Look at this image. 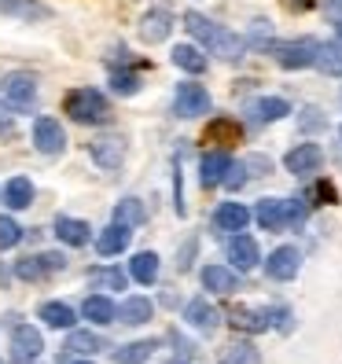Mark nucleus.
<instances>
[{
  "label": "nucleus",
  "mask_w": 342,
  "mask_h": 364,
  "mask_svg": "<svg viewBox=\"0 0 342 364\" xmlns=\"http://www.w3.org/2000/svg\"><path fill=\"white\" fill-rule=\"evenodd\" d=\"M67 350H74V353H81V357H96V353L107 350V338L96 335V331H70Z\"/></svg>",
  "instance_id": "nucleus-28"
},
{
  "label": "nucleus",
  "mask_w": 342,
  "mask_h": 364,
  "mask_svg": "<svg viewBox=\"0 0 342 364\" xmlns=\"http://www.w3.org/2000/svg\"><path fill=\"white\" fill-rule=\"evenodd\" d=\"M218 364H258V350H254L250 342H232Z\"/></svg>",
  "instance_id": "nucleus-35"
},
{
  "label": "nucleus",
  "mask_w": 342,
  "mask_h": 364,
  "mask_svg": "<svg viewBox=\"0 0 342 364\" xmlns=\"http://www.w3.org/2000/svg\"><path fill=\"white\" fill-rule=\"evenodd\" d=\"M111 92H114V96H137V92H140V77H137V74H125V70H122V74L114 70V74H111Z\"/></svg>",
  "instance_id": "nucleus-36"
},
{
  "label": "nucleus",
  "mask_w": 342,
  "mask_h": 364,
  "mask_svg": "<svg viewBox=\"0 0 342 364\" xmlns=\"http://www.w3.org/2000/svg\"><path fill=\"white\" fill-rule=\"evenodd\" d=\"M18 240H23V228H18L11 218H0V250H11Z\"/></svg>",
  "instance_id": "nucleus-37"
},
{
  "label": "nucleus",
  "mask_w": 342,
  "mask_h": 364,
  "mask_svg": "<svg viewBox=\"0 0 342 364\" xmlns=\"http://www.w3.org/2000/svg\"><path fill=\"white\" fill-rule=\"evenodd\" d=\"M41 258V269H45V276H52V272H63L67 269V258L63 254H55V250H48V254H37Z\"/></svg>",
  "instance_id": "nucleus-41"
},
{
  "label": "nucleus",
  "mask_w": 342,
  "mask_h": 364,
  "mask_svg": "<svg viewBox=\"0 0 342 364\" xmlns=\"http://www.w3.org/2000/svg\"><path fill=\"white\" fill-rule=\"evenodd\" d=\"M89 284L100 287V291H125L129 276H125L122 269H114V265H96V269H89Z\"/></svg>",
  "instance_id": "nucleus-27"
},
{
  "label": "nucleus",
  "mask_w": 342,
  "mask_h": 364,
  "mask_svg": "<svg viewBox=\"0 0 342 364\" xmlns=\"http://www.w3.org/2000/svg\"><path fill=\"white\" fill-rule=\"evenodd\" d=\"M206 140L210 144H221V147H232V144H240L243 140V125L236 122V118H213V122H206Z\"/></svg>",
  "instance_id": "nucleus-18"
},
{
  "label": "nucleus",
  "mask_w": 342,
  "mask_h": 364,
  "mask_svg": "<svg viewBox=\"0 0 342 364\" xmlns=\"http://www.w3.org/2000/svg\"><path fill=\"white\" fill-rule=\"evenodd\" d=\"M133 225H122V221H111L100 235H96V250L103 254V258H114V254H122L125 247H129V240H133V232H129Z\"/></svg>",
  "instance_id": "nucleus-15"
},
{
  "label": "nucleus",
  "mask_w": 342,
  "mask_h": 364,
  "mask_svg": "<svg viewBox=\"0 0 342 364\" xmlns=\"http://www.w3.org/2000/svg\"><path fill=\"white\" fill-rule=\"evenodd\" d=\"M203 287L213 291V294H232L240 287V276H236V269H228V265H206L203 269Z\"/></svg>",
  "instance_id": "nucleus-19"
},
{
  "label": "nucleus",
  "mask_w": 342,
  "mask_h": 364,
  "mask_svg": "<svg viewBox=\"0 0 342 364\" xmlns=\"http://www.w3.org/2000/svg\"><path fill=\"white\" fill-rule=\"evenodd\" d=\"M0 364H4V360H0Z\"/></svg>",
  "instance_id": "nucleus-50"
},
{
  "label": "nucleus",
  "mask_w": 342,
  "mask_h": 364,
  "mask_svg": "<svg viewBox=\"0 0 342 364\" xmlns=\"http://www.w3.org/2000/svg\"><path fill=\"white\" fill-rule=\"evenodd\" d=\"M276 63H280L284 70H306V67H316V55H320V41L313 37H298V41H272L265 45Z\"/></svg>",
  "instance_id": "nucleus-2"
},
{
  "label": "nucleus",
  "mask_w": 342,
  "mask_h": 364,
  "mask_svg": "<svg viewBox=\"0 0 342 364\" xmlns=\"http://www.w3.org/2000/svg\"><path fill=\"white\" fill-rule=\"evenodd\" d=\"M155 346H159L155 338H140V342H129V346H118L114 364H147V357L155 353Z\"/></svg>",
  "instance_id": "nucleus-29"
},
{
  "label": "nucleus",
  "mask_w": 342,
  "mask_h": 364,
  "mask_svg": "<svg viewBox=\"0 0 342 364\" xmlns=\"http://www.w3.org/2000/svg\"><path fill=\"white\" fill-rule=\"evenodd\" d=\"M137 33H140V41H144V45H162V41H166L169 33H173V15H169V11H162V8L147 11V15L140 18Z\"/></svg>",
  "instance_id": "nucleus-12"
},
{
  "label": "nucleus",
  "mask_w": 342,
  "mask_h": 364,
  "mask_svg": "<svg viewBox=\"0 0 342 364\" xmlns=\"http://www.w3.org/2000/svg\"><path fill=\"white\" fill-rule=\"evenodd\" d=\"M191 254H196V240H188V247L181 250V262H177V269H181V272L191 265Z\"/></svg>",
  "instance_id": "nucleus-44"
},
{
  "label": "nucleus",
  "mask_w": 342,
  "mask_h": 364,
  "mask_svg": "<svg viewBox=\"0 0 342 364\" xmlns=\"http://www.w3.org/2000/svg\"><path fill=\"white\" fill-rule=\"evenodd\" d=\"M173 111L181 118H199L210 111V92L196 81H181L177 85V96H173Z\"/></svg>",
  "instance_id": "nucleus-7"
},
{
  "label": "nucleus",
  "mask_w": 342,
  "mask_h": 364,
  "mask_svg": "<svg viewBox=\"0 0 342 364\" xmlns=\"http://www.w3.org/2000/svg\"><path fill=\"white\" fill-rule=\"evenodd\" d=\"M4 203H8L11 210H26V206L33 203V184H30V177H11V181L4 184Z\"/></svg>",
  "instance_id": "nucleus-30"
},
{
  "label": "nucleus",
  "mask_w": 342,
  "mask_h": 364,
  "mask_svg": "<svg viewBox=\"0 0 342 364\" xmlns=\"http://www.w3.org/2000/svg\"><path fill=\"white\" fill-rule=\"evenodd\" d=\"M33 144H37L41 155H63V151H67V133H63L59 118L41 114L33 122Z\"/></svg>",
  "instance_id": "nucleus-6"
},
{
  "label": "nucleus",
  "mask_w": 342,
  "mask_h": 364,
  "mask_svg": "<svg viewBox=\"0 0 342 364\" xmlns=\"http://www.w3.org/2000/svg\"><path fill=\"white\" fill-rule=\"evenodd\" d=\"M302 125H306V129H320V125H324V118H320V111H306Z\"/></svg>",
  "instance_id": "nucleus-45"
},
{
  "label": "nucleus",
  "mask_w": 342,
  "mask_h": 364,
  "mask_svg": "<svg viewBox=\"0 0 342 364\" xmlns=\"http://www.w3.org/2000/svg\"><path fill=\"white\" fill-rule=\"evenodd\" d=\"M254 218H258V225L265 232H276L287 225V199H262L258 210H254Z\"/></svg>",
  "instance_id": "nucleus-21"
},
{
  "label": "nucleus",
  "mask_w": 342,
  "mask_h": 364,
  "mask_svg": "<svg viewBox=\"0 0 342 364\" xmlns=\"http://www.w3.org/2000/svg\"><path fill=\"white\" fill-rule=\"evenodd\" d=\"M184 320H188V324L196 328V331L213 335V331H218V324H221V313L213 309L206 298H191V302L184 306Z\"/></svg>",
  "instance_id": "nucleus-14"
},
{
  "label": "nucleus",
  "mask_w": 342,
  "mask_h": 364,
  "mask_svg": "<svg viewBox=\"0 0 342 364\" xmlns=\"http://www.w3.org/2000/svg\"><path fill=\"white\" fill-rule=\"evenodd\" d=\"M313 199H320V203H338V191H335V184H331V181H316Z\"/></svg>",
  "instance_id": "nucleus-43"
},
{
  "label": "nucleus",
  "mask_w": 342,
  "mask_h": 364,
  "mask_svg": "<svg viewBox=\"0 0 342 364\" xmlns=\"http://www.w3.org/2000/svg\"><path fill=\"white\" fill-rule=\"evenodd\" d=\"M0 11L11 18H23V23H45V18H52V8L41 4V0H0Z\"/></svg>",
  "instance_id": "nucleus-16"
},
{
  "label": "nucleus",
  "mask_w": 342,
  "mask_h": 364,
  "mask_svg": "<svg viewBox=\"0 0 342 364\" xmlns=\"http://www.w3.org/2000/svg\"><path fill=\"white\" fill-rule=\"evenodd\" d=\"M184 30L196 37L203 48H210L213 55H221L225 63H240L243 52H247V41L243 37H236L232 30H225L218 23H210V18L199 15V11H184Z\"/></svg>",
  "instance_id": "nucleus-1"
},
{
  "label": "nucleus",
  "mask_w": 342,
  "mask_h": 364,
  "mask_svg": "<svg viewBox=\"0 0 342 364\" xmlns=\"http://www.w3.org/2000/svg\"><path fill=\"white\" fill-rule=\"evenodd\" d=\"M0 96L11 103V111L23 114L37 103V81L30 74H23V70H15V74H8L4 81H0Z\"/></svg>",
  "instance_id": "nucleus-4"
},
{
  "label": "nucleus",
  "mask_w": 342,
  "mask_h": 364,
  "mask_svg": "<svg viewBox=\"0 0 342 364\" xmlns=\"http://www.w3.org/2000/svg\"><path fill=\"white\" fill-rule=\"evenodd\" d=\"M151 313H155V306L147 302V298H125V302L118 306V320H122L125 328L147 324V320H151Z\"/></svg>",
  "instance_id": "nucleus-23"
},
{
  "label": "nucleus",
  "mask_w": 342,
  "mask_h": 364,
  "mask_svg": "<svg viewBox=\"0 0 342 364\" xmlns=\"http://www.w3.org/2000/svg\"><path fill=\"white\" fill-rule=\"evenodd\" d=\"M324 8H328V11H338V8H342V0H324Z\"/></svg>",
  "instance_id": "nucleus-47"
},
{
  "label": "nucleus",
  "mask_w": 342,
  "mask_h": 364,
  "mask_svg": "<svg viewBox=\"0 0 342 364\" xmlns=\"http://www.w3.org/2000/svg\"><path fill=\"white\" fill-rule=\"evenodd\" d=\"M169 55H173V67H181V70H188V74H203V70H206V55H203L196 45H177Z\"/></svg>",
  "instance_id": "nucleus-32"
},
{
  "label": "nucleus",
  "mask_w": 342,
  "mask_h": 364,
  "mask_svg": "<svg viewBox=\"0 0 342 364\" xmlns=\"http://www.w3.org/2000/svg\"><path fill=\"white\" fill-rule=\"evenodd\" d=\"M63 107H67V114L81 125H103L111 118V107H107L103 92H96V89H74Z\"/></svg>",
  "instance_id": "nucleus-3"
},
{
  "label": "nucleus",
  "mask_w": 342,
  "mask_h": 364,
  "mask_svg": "<svg viewBox=\"0 0 342 364\" xmlns=\"http://www.w3.org/2000/svg\"><path fill=\"white\" fill-rule=\"evenodd\" d=\"M228 324L236 331H247V335H258V331H269L272 328V309H247V306H236L228 313Z\"/></svg>",
  "instance_id": "nucleus-13"
},
{
  "label": "nucleus",
  "mask_w": 342,
  "mask_h": 364,
  "mask_svg": "<svg viewBox=\"0 0 342 364\" xmlns=\"http://www.w3.org/2000/svg\"><path fill=\"white\" fill-rule=\"evenodd\" d=\"M316 67L324 74H342V45L335 41V45H320V55H316Z\"/></svg>",
  "instance_id": "nucleus-34"
},
{
  "label": "nucleus",
  "mask_w": 342,
  "mask_h": 364,
  "mask_svg": "<svg viewBox=\"0 0 342 364\" xmlns=\"http://www.w3.org/2000/svg\"><path fill=\"white\" fill-rule=\"evenodd\" d=\"M89 155L100 169H118L125 162V136L122 133H100L89 144Z\"/></svg>",
  "instance_id": "nucleus-5"
},
{
  "label": "nucleus",
  "mask_w": 342,
  "mask_h": 364,
  "mask_svg": "<svg viewBox=\"0 0 342 364\" xmlns=\"http://www.w3.org/2000/svg\"><path fill=\"white\" fill-rule=\"evenodd\" d=\"M250 221V210L243 203H221L218 213H213V225H218L221 232H243Z\"/></svg>",
  "instance_id": "nucleus-20"
},
{
  "label": "nucleus",
  "mask_w": 342,
  "mask_h": 364,
  "mask_svg": "<svg viewBox=\"0 0 342 364\" xmlns=\"http://www.w3.org/2000/svg\"><path fill=\"white\" fill-rule=\"evenodd\" d=\"M298 269H302V254H298L294 247H276L265 258V276H269V280L287 284V280L298 276Z\"/></svg>",
  "instance_id": "nucleus-9"
},
{
  "label": "nucleus",
  "mask_w": 342,
  "mask_h": 364,
  "mask_svg": "<svg viewBox=\"0 0 342 364\" xmlns=\"http://www.w3.org/2000/svg\"><path fill=\"white\" fill-rule=\"evenodd\" d=\"M41 350H45V338H41L37 328L18 324L11 331V364H33L41 357Z\"/></svg>",
  "instance_id": "nucleus-8"
},
{
  "label": "nucleus",
  "mask_w": 342,
  "mask_h": 364,
  "mask_svg": "<svg viewBox=\"0 0 342 364\" xmlns=\"http://www.w3.org/2000/svg\"><path fill=\"white\" fill-rule=\"evenodd\" d=\"M306 218H309L306 199H287V225H302Z\"/></svg>",
  "instance_id": "nucleus-42"
},
{
  "label": "nucleus",
  "mask_w": 342,
  "mask_h": 364,
  "mask_svg": "<svg viewBox=\"0 0 342 364\" xmlns=\"http://www.w3.org/2000/svg\"><path fill=\"white\" fill-rule=\"evenodd\" d=\"M37 316L45 320L48 328H55V331H74V320H78L74 309H70L67 302H45Z\"/></svg>",
  "instance_id": "nucleus-25"
},
{
  "label": "nucleus",
  "mask_w": 342,
  "mask_h": 364,
  "mask_svg": "<svg viewBox=\"0 0 342 364\" xmlns=\"http://www.w3.org/2000/svg\"><path fill=\"white\" fill-rule=\"evenodd\" d=\"M228 262H232V269H236V272H250L254 265L262 262V250H258V243H254L250 235L236 232L228 240Z\"/></svg>",
  "instance_id": "nucleus-11"
},
{
  "label": "nucleus",
  "mask_w": 342,
  "mask_h": 364,
  "mask_svg": "<svg viewBox=\"0 0 342 364\" xmlns=\"http://www.w3.org/2000/svg\"><path fill=\"white\" fill-rule=\"evenodd\" d=\"M250 114L258 118V122H280V118L291 114V103L280 100V96H265V100H258V103L250 107Z\"/></svg>",
  "instance_id": "nucleus-31"
},
{
  "label": "nucleus",
  "mask_w": 342,
  "mask_h": 364,
  "mask_svg": "<svg viewBox=\"0 0 342 364\" xmlns=\"http://www.w3.org/2000/svg\"><path fill=\"white\" fill-rule=\"evenodd\" d=\"M74 364H92V357H85V360H74Z\"/></svg>",
  "instance_id": "nucleus-48"
},
{
  "label": "nucleus",
  "mask_w": 342,
  "mask_h": 364,
  "mask_svg": "<svg viewBox=\"0 0 342 364\" xmlns=\"http://www.w3.org/2000/svg\"><path fill=\"white\" fill-rule=\"evenodd\" d=\"M313 4H316V0H287V8H291V11H309Z\"/></svg>",
  "instance_id": "nucleus-46"
},
{
  "label": "nucleus",
  "mask_w": 342,
  "mask_h": 364,
  "mask_svg": "<svg viewBox=\"0 0 342 364\" xmlns=\"http://www.w3.org/2000/svg\"><path fill=\"white\" fill-rule=\"evenodd\" d=\"M169 342H173V346H177V353H173V364H188L191 357H196V346H191V342H188V338H181L177 331H173V335H169Z\"/></svg>",
  "instance_id": "nucleus-39"
},
{
  "label": "nucleus",
  "mask_w": 342,
  "mask_h": 364,
  "mask_svg": "<svg viewBox=\"0 0 342 364\" xmlns=\"http://www.w3.org/2000/svg\"><path fill=\"white\" fill-rule=\"evenodd\" d=\"M111 218L122 221V225H144V221H147V206H144L140 199H133V196H125V199L114 203V213H111Z\"/></svg>",
  "instance_id": "nucleus-33"
},
{
  "label": "nucleus",
  "mask_w": 342,
  "mask_h": 364,
  "mask_svg": "<svg viewBox=\"0 0 342 364\" xmlns=\"http://www.w3.org/2000/svg\"><path fill=\"white\" fill-rule=\"evenodd\" d=\"M228 169H232V159H228V151H210V155H203V162H199V181H203V188L225 184Z\"/></svg>",
  "instance_id": "nucleus-17"
},
{
  "label": "nucleus",
  "mask_w": 342,
  "mask_h": 364,
  "mask_svg": "<svg viewBox=\"0 0 342 364\" xmlns=\"http://www.w3.org/2000/svg\"><path fill=\"white\" fill-rule=\"evenodd\" d=\"M129 276H133L137 284H144V287L155 284L159 280V254L155 250H140L137 258L129 262Z\"/></svg>",
  "instance_id": "nucleus-26"
},
{
  "label": "nucleus",
  "mask_w": 342,
  "mask_h": 364,
  "mask_svg": "<svg viewBox=\"0 0 342 364\" xmlns=\"http://www.w3.org/2000/svg\"><path fill=\"white\" fill-rule=\"evenodd\" d=\"M243 184H247V162H232L228 177H225V188H228V191H240Z\"/></svg>",
  "instance_id": "nucleus-40"
},
{
  "label": "nucleus",
  "mask_w": 342,
  "mask_h": 364,
  "mask_svg": "<svg viewBox=\"0 0 342 364\" xmlns=\"http://www.w3.org/2000/svg\"><path fill=\"white\" fill-rule=\"evenodd\" d=\"M89 221H78V218H55V235H59V243H67V247H85L89 243Z\"/></svg>",
  "instance_id": "nucleus-24"
},
{
  "label": "nucleus",
  "mask_w": 342,
  "mask_h": 364,
  "mask_svg": "<svg viewBox=\"0 0 342 364\" xmlns=\"http://www.w3.org/2000/svg\"><path fill=\"white\" fill-rule=\"evenodd\" d=\"M15 276H18V280H41V276H45V269H41V258H37V254H33V258L15 262Z\"/></svg>",
  "instance_id": "nucleus-38"
},
{
  "label": "nucleus",
  "mask_w": 342,
  "mask_h": 364,
  "mask_svg": "<svg viewBox=\"0 0 342 364\" xmlns=\"http://www.w3.org/2000/svg\"><path fill=\"white\" fill-rule=\"evenodd\" d=\"M284 166H287V173H294V177H309V173H316V169L324 166V151H320V144H298V147L287 151Z\"/></svg>",
  "instance_id": "nucleus-10"
},
{
  "label": "nucleus",
  "mask_w": 342,
  "mask_h": 364,
  "mask_svg": "<svg viewBox=\"0 0 342 364\" xmlns=\"http://www.w3.org/2000/svg\"><path fill=\"white\" fill-rule=\"evenodd\" d=\"M335 30H338V37H342V18H338V26H335Z\"/></svg>",
  "instance_id": "nucleus-49"
},
{
  "label": "nucleus",
  "mask_w": 342,
  "mask_h": 364,
  "mask_svg": "<svg viewBox=\"0 0 342 364\" xmlns=\"http://www.w3.org/2000/svg\"><path fill=\"white\" fill-rule=\"evenodd\" d=\"M81 313H85V320H92V324H114V320H118V306H114L107 294L85 298V302H81Z\"/></svg>",
  "instance_id": "nucleus-22"
}]
</instances>
